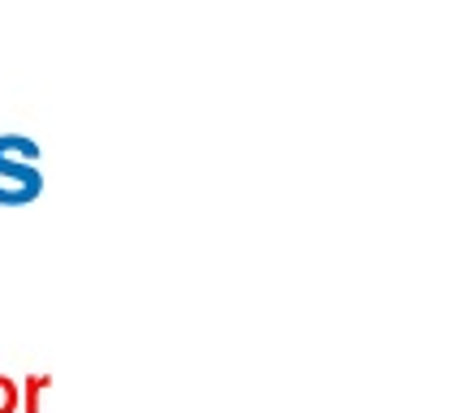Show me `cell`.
<instances>
[{
  "label": "cell",
  "instance_id": "7a4b0ae2",
  "mask_svg": "<svg viewBox=\"0 0 456 413\" xmlns=\"http://www.w3.org/2000/svg\"><path fill=\"white\" fill-rule=\"evenodd\" d=\"M44 392H52V375H26L22 384H18L22 413H44Z\"/></svg>",
  "mask_w": 456,
  "mask_h": 413
},
{
  "label": "cell",
  "instance_id": "3957f363",
  "mask_svg": "<svg viewBox=\"0 0 456 413\" xmlns=\"http://www.w3.org/2000/svg\"><path fill=\"white\" fill-rule=\"evenodd\" d=\"M0 413H22L18 379H9V375H0Z\"/></svg>",
  "mask_w": 456,
  "mask_h": 413
},
{
  "label": "cell",
  "instance_id": "6da1fadb",
  "mask_svg": "<svg viewBox=\"0 0 456 413\" xmlns=\"http://www.w3.org/2000/svg\"><path fill=\"white\" fill-rule=\"evenodd\" d=\"M39 142L26 134H0V206H30L44 198Z\"/></svg>",
  "mask_w": 456,
  "mask_h": 413
}]
</instances>
